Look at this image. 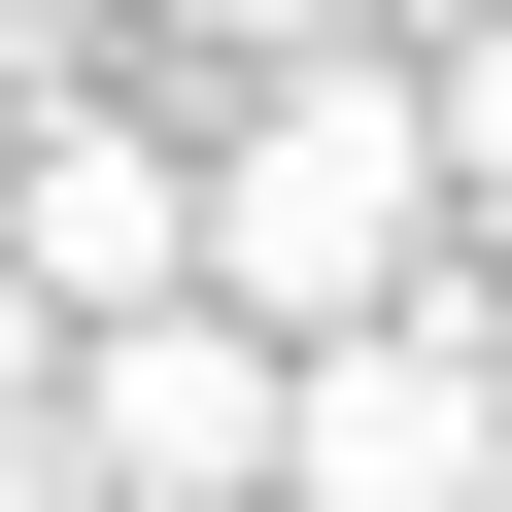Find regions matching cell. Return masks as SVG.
Instances as JSON below:
<instances>
[{
  "label": "cell",
  "mask_w": 512,
  "mask_h": 512,
  "mask_svg": "<svg viewBox=\"0 0 512 512\" xmlns=\"http://www.w3.org/2000/svg\"><path fill=\"white\" fill-rule=\"evenodd\" d=\"M444 239H478V205H444V103H410L376 35H274V69L205 103V274L274 308V342H342V308H410Z\"/></svg>",
  "instance_id": "obj_1"
},
{
  "label": "cell",
  "mask_w": 512,
  "mask_h": 512,
  "mask_svg": "<svg viewBox=\"0 0 512 512\" xmlns=\"http://www.w3.org/2000/svg\"><path fill=\"white\" fill-rule=\"evenodd\" d=\"M274 512H512V308H478V274L342 308V342L274 376Z\"/></svg>",
  "instance_id": "obj_2"
},
{
  "label": "cell",
  "mask_w": 512,
  "mask_h": 512,
  "mask_svg": "<svg viewBox=\"0 0 512 512\" xmlns=\"http://www.w3.org/2000/svg\"><path fill=\"white\" fill-rule=\"evenodd\" d=\"M274 308L239 274H171V308H69V444H103V512H274Z\"/></svg>",
  "instance_id": "obj_3"
},
{
  "label": "cell",
  "mask_w": 512,
  "mask_h": 512,
  "mask_svg": "<svg viewBox=\"0 0 512 512\" xmlns=\"http://www.w3.org/2000/svg\"><path fill=\"white\" fill-rule=\"evenodd\" d=\"M0 239H35V308H171V274H205V137L0 69Z\"/></svg>",
  "instance_id": "obj_4"
},
{
  "label": "cell",
  "mask_w": 512,
  "mask_h": 512,
  "mask_svg": "<svg viewBox=\"0 0 512 512\" xmlns=\"http://www.w3.org/2000/svg\"><path fill=\"white\" fill-rule=\"evenodd\" d=\"M410 103H444V205L512 239V0H478V35H410Z\"/></svg>",
  "instance_id": "obj_5"
},
{
  "label": "cell",
  "mask_w": 512,
  "mask_h": 512,
  "mask_svg": "<svg viewBox=\"0 0 512 512\" xmlns=\"http://www.w3.org/2000/svg\"><path fill=\"white\" fill-rule=\"evenodd\" d=\"M0 512H103V444H69V376H0Z\"/></svg>",
  "instance_id": "obj_6"
},
{
  "label": "cell",
  "mask_w": 512,
  "mask_h": 512,
  "mask_svg": "<svg viewBox=\"0 0 512 512\" xmlns=\"http://www.w3.org/2000/svg\"><path fill=\"white\" fill-rule=\"evenodd\" d=\"M137 35H205V69H274V35H376V0H137Z\"/></svg>",
  "instance_id": "obj_7"
},
{
  "label": "cell",
  "mask_w": 512,
  "mask_h": 512,
  "mask_svg": "<svg viewBox=\"0 0 512 512\" xmlns=\"http://www.w3.org/2000/svg\"><path fill=\"white\" fill-rule=\"evenodd\" d=\"M103 35H137V0H0V69H103Z\"/></svg>",
  "instance_id": "obj_8"
},
{
  "label": "cell",
  "mask_w": 512,
  "mask_h": 512,
  "mask_svg": "<svg viewBox=\"0 0 512 512\" xmlns=\"http://www.w3.org/2000/svg\"><path fill=\"white\" fill-rule=\"evenodd\" d=\"M0 376H69V308H35V239H0Z\"/></svg>",
  "instance_id": "obj_9"
},
{
  "label": "cell",
  "mask_w": 512,
  "mask_h": 512,
  "mask_svg": "<svg viewBox=\"0 0 512 512\" xmlns=\"http://www.w3.org/2000/svg\"><path fill=\"white\" fill-rule=\"evenodd\" d=\"M478 308H512V239H478Z\"/></svg>",
  "instance_id": "obj_10"
}]
</instances>
